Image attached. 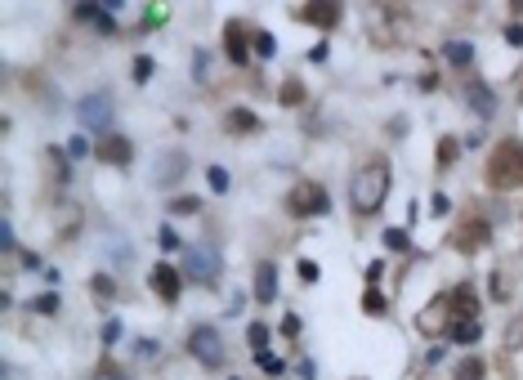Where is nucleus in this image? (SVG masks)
<instances>
[{"label": "nucleus", "mask_w": 523, "mask_h": 380, "mask_svg": "<svg viewBox=\"0 0 523 380\" xmlns=\"http://www.w3.org/2000/svg\"><path fill=\"white\" fill-rule=\"evenodd\" d=\"M389 179H394V170H389L385 157L362 162V170L354 175V183H349V206H354V215H376L380 211V202L389 197Z\"/></svg>", "instance_id": "obj_1"}, {"label": "nucleus", "mask_w": 523, "mask_h": 380, "mask_svg": "<svg viewBox=\"0 0 523 380\" xmlns=\"http://www.w3.org/2000/svg\"><path fill=\"white\" fill-rule=\"evenodd\" d=\"M488 183L496 192L523 188V143L519 139H501L488 157Z\"/></svg>", "instance_id": "obj_2"}, {"label": "nucleus", "mask_w": 523, "mask_h": 380, "mask_svg": "<svg viewBox=\"0 0 523 380\" xmlns=\"http://www.w3.org/2000/svg\"><path fill=\"white\" fill-rule=\"evenodd\" d=\"M184 273L197 282V287H215L224 273V260H220V251L215 247H188L184 255Z\"/></svg>", "instance_id": "obj_3"}, {"label": "nucleus", "mask_w": 523, "mask_h": 380, "mask_svg": "<svg viewBox=\"0 0 523 380\" xmlns=\"http://www.w3.org/2000/svg\"><path fill=\"white\" fill-rule=\"evenodd\" d=\"M286 211L300 215V219L322 215L326 211V188H322V183H313V179H300L296 188H291V197H286Z\"/></svg>", "instance_id": "obj_4"}, {"label": "nucleus", "mask_w": 523, "mask_h": 380, "mask_svg": "<svg viewBox=\"0 0 523 380\" xmlns=\"http://www.w3.org/2000/svg\"><path fill=\"white\" fill-rule=\"evenodd\" d=\"M488 237H492V224H488V219H479V215H470V219H461V228L452 232V247L474 255V251L488 247Z\"/></svg>", "instance_id": "obj_5"}, {"label": "nucleus", "mask_w": 523, "mask_h": 380, "mask_svg": "<svg viewBox=\"0 0 523 380\" xmlns=\"http://www.w3.org/2000/svg\"><path fill=\"white\" fill-rule=\"evenodd\" d=\"M188 349H192V358L206 362V367H220L224 362V340H220V331H211V327H197L188 336Z\"/></svg>", "instance_id": "obj_6"}, {"label": "nucleus", "mask_w": 523, "mask_h": 380, "mask_svg": "<svg viewBox=\"0 0 523 380\" xmlns=\"http://www.w3.org/2000/svg\"><path fill=\"white\" fill-rule=\"evenodd\" d=\"M77 112H81V121H85L90 130H103L107 121H112V99H107V94H85Z\"/></svg>", "instance_id": "obj_7"}, {"label": "nucleus", "mask_w": 523, "mask_h": 380, "mask_svg": "<svg viewBox=\"0 0 523 380\" xmlns=\"http://www.w3.org/2000/svg\"><path fill=\"white\" fill-rule=\"evenodd\" d=\"M94 152H99V162H107V166H130V157H135L130 139H121V134H103Z\"/></svg>", "instance_id": "obj_8"}, {"label": "nucleus", "mask_w": 523, "mask_h": 380, "mask_svg": "<svg viewBox=\"0 0 523 380\" xmlns=\"http://www.w3.org/2000/svg\"><path fill=\"white\" fill-rule=\"evenodd\" d=\"M152 287H157V296H161V300H179V291H184V277H179L170 264H157V268H152Z\"/></svg>", "instance_id": "obj_9"}, {"label": "nucleus", "mask_w": 523, "mask_h": 380, "mask_svg": "<svg viewBox=\"0 0 523 380\" xmlns=\"http://www.w3.org/2000/svg\"><path fill=\"white\" fill-rule=\"evenodd\" d=\"M224 50L233 63H246V54H251V41H246V27L241 22H228V32H224Z\"/></svg>", "instance_id": "obj_10"}, {"label": "nucleus", "mask_w": 523, "mask_h": 380, "mask_svg": "<svg viewBox=\"0 0 523 380\" xmlns=\"http://www.w3.org/2000/svg\"><path fill=\"white\" fill-rule=\"evenodd\" d=\"M255 300H260V304H273L277 300V268L273 264L255 268Z\"/></svg>", "instance_id": "obj_11"}, {"label": "nucleus", "mask_w": 523, "mask_h": 380, "mask_svg": "<svg viewBox=\"0 0 523 380\" xmlns=\"http://www.w3.org/2000/svg\"><path fill=\"white\" fill-rule=\"evenodd\" d=\"M184 170H188V157L184 152H166L161 162H157V183H175Z\"/></svg>", "instance_id": "obj_12"}, {"label": "nucleus", "mask_w": 523, "mask_h": 380, "mask_svg": "<svg viewBox=\"0 0 523 380\" xmlns=\"http://www.w3.org/2000/svg\"><path fill=\"white\" fill-rule=\"evenodd\" d=\"M465 99L474 103V112H483V117H488L492 107H496V94H492L483 81H465Z\"/></svg>", "instance_id": "obj_13"}, {"label": "nucleus", "mask_w": 523, "mask_h": 380, "mask_svg": "<svg viewBox=\"0 0 523 380\" xmlns=\"http://www.w3.org/2000/svg\"><path fill=\"white\" fill-rule=\"evenodd\" d=\"M304 18L313 27H336L340 22V5H304Z\"/></svg>", "instance_id": "obj_14"}, {"label": "nucleus", "mask_w": 523, "mask_h": 380, "mask_svg": "<svg viewBox=\"0 0 523 380\" xmlns=\"http://www.w3.org/2000/svg\"><path fill=\"white\" fill-rule=\"evenodd\" d=\"M447 304H452V309L465 317V322H470V317H479V300H474V291H465V287L452 291V296H447Z\"/></svg>", "instance_id": "obj_15"}, {"label": "nucleus", "mask_w": 523, "mask_h": 380, "mask_svg": "<svg viewBox=\"0 0 523 380\" xmlns=\"http://www.w3.org/2000/svg\"><path fill=\"white\" fill-rule=\"evenodd\" d=\"M479 336H483V327L474 322V317H470V322H456V327H452V340H456V345H474Z\"/></svg>", "instance_id": "obj_16"}, {"label": "nucleus", "mask_w": 523, "mask_h": 380, "mask_svg": "<svg viewBox=\"0 0 523 380\" xmlns=\"http://www.w3.org/2000/svg\"><path fill=\"white\" fill-rule=\"evenodd\" d=\"M443 54H447V58H452V63H456V67H470V63H474V50H470V45H465V41H447V50H443Z\"/></svg>", "instance_id": "obj_17"}, {"label": "nucleus", "mask_w": 523, "mask_h": 380, "mask_svg": "<svg viewBox=\"0 0 523 380\" xmlns=\"http://www.w3.org/2000/svg\"><path fill=\"white\" fill-rule=\"evenodd\" d=\"M456 380H483V358H461Z\"/></svg>", "instance_id": "obj_18"}, {"label": "nucleus", "mask_w": 523, "mask_h": 380, "mask_svg": "<svg viewBox=\"0 0 523 380\" xmlns=\"http://www.w3.org/2000/svg\"><path fill=\"white\" fill-rule=\"evenodd\" d=\"M90 291H94V300H112V296H117V282L99 273V277H94V282H90Z\"/></svg>", "instance_id": "obj_19"}, {"label": "nucleus", "mask_w": 523, "mask_h": 380, "mask_svg": "<svg viewBox=\"0 0 523 380\" xmlns=\"http://www.w3.org/2000/svg\"><path fill=\"white\" fill-rule=\"evenodd\" d=\"M255 112H228V130H255Z\"/></svg>", "instance_id": "obj_20"}, {"label": "nucleus", "mask_w": 523, "mask_h": 380, "mask_svg": "<svg viewBox=\"0 0 523 380\" xmlns=\"http://www.w3.org/2000/svg\"><path fill=\"white\" fill-rule=\"evenodd\" d=\"M505 345H510V349H523V313L515 317V322H510V331H505Z\"/></svg>", "instance_id": "obj_21"}, {"label": "nucleus", "mask_w": 523, "mask_h": 380, "mask_svg": "<svg viewBox=\"0 0 523 380\" xmlns=\"http://www.w3.org/2000/svg\"><path fill=\"white\" fill-rule=\"evenodd\" d=\"M385 247H389V251H407L411 242H407V232H403V228H389V232H385Z\"/></svg>", "instance_id": "obj_22"}, {"label": "nucleus", "mask_w": 523, "mask_h": 380, "mask_svg": "<svg viewBox=\"0 0 523 380\" xmlns=\"http://www.w3.org/2000/svg\"><path fill=\"white\" fill-rule=\"evenodd\" d=\"M282 103H304V85L300 81H286L282 85Z\"/></svg>", "instance_id": "obj_23"}, {"label": "nucleus", "mask_w": 523, "mask_h": 380, "mask_svg": "<svg viewBox=\"0 0 523 380\" xmlns=\"http://www.w3.org/2000/svg\"><path fill=\"white\" fill-rule=\"evenodd\" d=\"M170 211H175V215H197V211H201V202H197V197H179L175 206H170Z\"/></svg>", "instance_id": "obj_24"}, {"label": "nucleus", "mask_w": 523, "mask_h": 380, "mask_svg": "<svg viewBox=\"0 0 523 380\" xmlns=\"http://www.w3.org/2000/svg\"><path fill=\"white\" fill-rule=\"evenodd\" d=\"M456 162V139H443L439 143V166H452Z\"/></svg>", "instance_id": "obj_25"}, {"label": "nucleus", "mask_w": 523, "mask_h": 380, "mask_svg": "<svg viewBox=\"0 0 523 380\" xmlns=\"http://www.w3.org/2000/svg\"><path fill=\"white\" fill-rule=\"evenodd\" d=\"M277 50V45H273V36L269 32H260V36H255V54H260V58H269Z\"/></svg>", "instance_id": "obj_26"}, {"label": "nucleus", "mask_w": 523, "mask_h": 380, "mask_svg": "<svg viewBox=\"0 0 523 380\" xmlns=\"http://www.w3.org/2000/svg\"><path fill=\"white\" fill-rule=\"evenodd\" d=\"M362 309H367V313H385V296H380V291H367V300H362Z\"/></svg>", "instance_id": "obj_27"}, {"label": "nucleus", "mask_w": 523, "mask_h": 380, "mask_svg": "<svg viewBox=\"0 0 523 380\" xmlns=\"http://www.w3.org/2000/svg\"><path fill=\"white\" fill-rule=\"evenodd\" d=\"M211 188H215V192H228V170L211 166Z\"/></svg>", "instance_id": "obj_28"}, {"label": "nucleus", "mask_w": 523, "mask_h": 380, "mask_svg": "<svg viewBox=\"0 0 523 380\" xmlns=\"http://www.w3.org/2000/svg\"><path fill=\"white\" fill-rule=\"evenodd\" d=\"M260 367H264V372H269V376H277V372H282V358H273V353L264 349V353H260Z\"/></svg>", "instance_id": "obj_29"}, {"label": "nucleus", "mask_w": 523, "mask_h": 380, "mask_svg": "<svg viewBox=\"0 0 523 380\" xmlns=\"http://www.w3.org/2000/svg\"><path fill=\"white\" fill-rule=\"evenodd\" d=\"M161 247H166V251H179L184 242H179V232H175V228H161Z\"/></svg>", "instance_id": "obj_30"}, {"label": "nucleus", "mask_w": 523, "mask_h": 380, "mask_svg": "<svg viewBox=\"0 0 523 380\" xmlns=\"http://www.w3.org/2000/svg\"><path fill=\"white\" fill-rule=\"evenodd\" d=\"M152 77V58H135V81H148Z\"/></svg>", "instance_id": "obj_31"}, {"label": "nucleus", "mask_w": 523, "mask_h": 380, "mask_svg": "<svg viewBox=\"0 0 523 380\" xmlns=\"http://www.w3.org/2000/svg\"><path fill=\"white\" fill-rule=\"evenodd\" d=\"M251 345L264 353V345H269V331H264V327H251Z\"/></svg>", "instance_id": "obj_32"}, {"label": "nucleus", "mask_w": 523, "mask_h": 380, "mask_svg": "<svg viewBox=\"0 0 523 380\" xmlns=\"http://www.w3.org/2000/svg\"><path fill=\"white\" fill-rule=\"evenodd\" d=\"M300 277H304V282H318V264H313V260H300Z\"/></svg>", "instance_id": "obj_33"}, {"label": "nucleus", "mask_w": 523, "mask_h": 380, "mask_svg": "<svg viewBox=\"0 0 523 380\" xmlns=\"http://www.w3.org/2000/svg\"><path fill=\"white\" fill-rule=\"evenodd\" d=\"M58 309V296H41L36 300V313H54Z\"/></svg>", "instance_id": "obj_34"}, {"label": "nucleus", "mask_w": 523, "mask_h": 380, "mask_svg": "<svg viewBox=\"0 0 523 380\" xmlns=\"http://www.w3.org/2000/svg\"><path fill=\"white\" fill-rule=\"evenodd\" d=\"M99 380H126V376H121L117 367H103V372H99Z\"/></svg>", "instance_id": "obj_35"}]
</instances>
